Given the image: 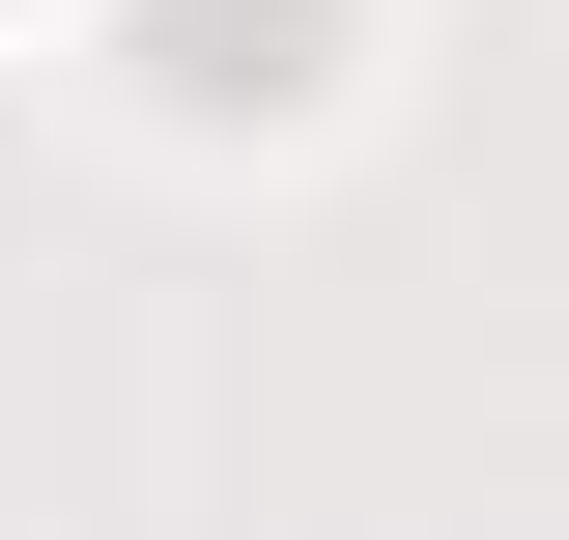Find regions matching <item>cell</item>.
Masks as SVG:
<instances>
[{
	"mask_svg": "<svg viewBox=\"0 0 569 540\" xmlns=\"http://www.w3.org/2000/svg\"><path fill=\"white\" fill-rule=\"evenodd\" d=\"M313 29H342V0H142V58L200 86V114H284V86H313Z\"/></svg>",
	"mask_w": 569,
	"mask_h": 540,
	"instance_id": "obj_1",
	"label": "cell"
}]
</instances>
